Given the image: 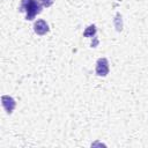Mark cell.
Instances as JSON below:
<instances>
[{
	"label": "cell",
	"mask_w": 148,
	"mask_h": 148,
	"mask_svg": "<svg viewBox=\"0 0 148 148\" xmlns=\"http://www.w3.org/2000/svg\"><path fill=\"white\" fill-rule=\"evenodd\" d=\"M42 3L38 0H21L18 12L25 13V20L32 21L38 14L42 13Z\"/></svg>",
	"instance_id": "6da1fadb"
},
{
	"label": "cell",
	"mask_w": 148,
	"mask_h": 148,
	"mask_svg": "<svg viewBox=\"0 0 148 148\" xmlns=\"http://www.w3.org/2000/svg\"><path fill=\"white\" fill-rule=\"evenodd\" d=\"M95 72L98 76H106L109 74V61L106 58H99L96 61Z\"/></svg>",
	"instance_id": "7a4b0ae2"
},
{
	"label": "cell",
	"mask_w": 148,
	"mask_h": 148,
	"mask_svg": "<svg viewBox=\"0 0 148 148\" xmlns=\"http://www.w3.org/2000/svg\"><path fill=\"white\" fill-rule=\"evenodd\" d=\"M1 103H2V106H3V109L6 110V112L8 114H10L13 112V110L15 109V106H16L15 99L12 96H8V95H3L1 97Z\"/></svg>",
	"instance_id": "3957f363"
},
{
	"label": "cell",
	"mask_w": 148,
	"mask_h": 148,
	"mask_svg": "<svg viewBox=\"0 0 148 148\" xmlns=\"http://www.w3.org/2000/svg\"><path fill=\"white\" fill-rule=\"evenodd\" d=\"M50 30L49 28V24L44 21V20H37L35 23H34V31L39 35V36H43L45 34H47Z\"/></svg>",
	"instance_id": "277c9868"
},
{
	"label": "cell",
	"mask_w": 148,
	"mask_h": 148,
	"mask_svg": "<svg viewBox=\"0 0 148 148\" xmlns=\"http://www.w3.org/2000/svg\"><path fill=\"white\" fill-rule=\"evenodd\" d=\"M96 32H97L96 27H95L94 24H91V25H89V27L86 28V30L83 31V36L90 38V37H94V36L96 35Z\"/></svg>",
	"instance_id": "5b68a950"
},
{
	"label": "cell",
	"mask_w": 148,
	"mask_h": 148,
	"mask_svg": "<svg viewBox=\"0 0 148 148\" xmlns=\"http://www.w3.org/2000/svg\"><path fill=\"white\" fill-rule=\"evenodd\" d=\"M114 25H116L117 31H121V29H123V23H121V15H120L119 13L116 15V18H114Z\"/></svg>",
	"instance_id": "8992f818"
},
{
	"label": "cell",
	"mask_w": 148,
	"mask_h": 148,
	"mask_svg": "<svg viewBox=\"0 0 148 148\" xmlns=\"http://www.w3.org/2000/svg\"><path fill=\"white\" fill-rule=\"evenodd\" d=\"M38 1L42 3L43 7H50V6H52L53 2H54V0H38Z\"/></svg>",
	"instance_id": "52a82bcc"
}]
</instances>
